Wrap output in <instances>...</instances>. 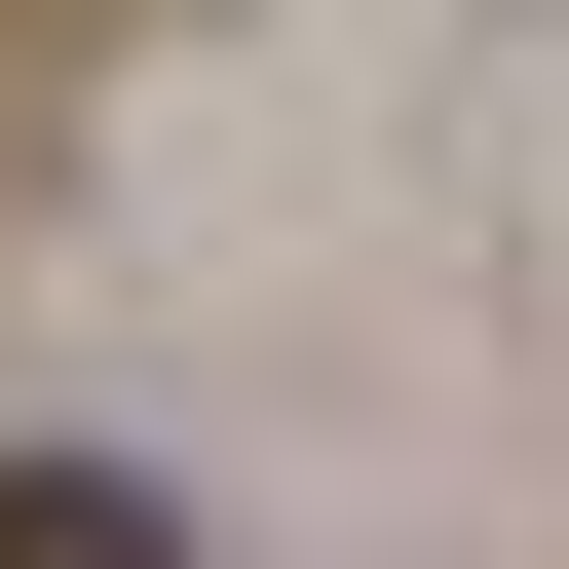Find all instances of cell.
<instances>
[{"label":"cell","mask_w":569,"mask_h":569,"mask_svg":"<svg viewBox=\"0 0 569 569\" xmlns=\"http://www.w3.org/2000/svg\"><path fill=\"white\" fill-rule=\"evenodd\" d=\"M0 569H190V531H152V456H0Z\"/></svg>","instance_id":"cell-1"}]
</instances>
